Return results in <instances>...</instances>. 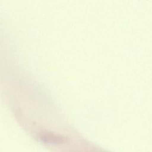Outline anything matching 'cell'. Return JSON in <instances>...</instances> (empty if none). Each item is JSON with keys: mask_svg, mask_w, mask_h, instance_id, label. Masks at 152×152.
Wrapping results in <instances>:
<instances>
[{"mask_svg": "<svg viewBox=\"0 0 152 152\" xmlns=\"http://www.w3.org/2000/svg\"><path fill=\"white\" fill-rule=\"evenodd\" d=\"M40 140L46 143L50 144H61L65 141V138L61 135L54 134L51 132L44 133L40 135Z\"/></svg>", "mask_w": 152, "mask_h": 152, "instance_id": "cell-1", "label": "cell"}]
</instances>
